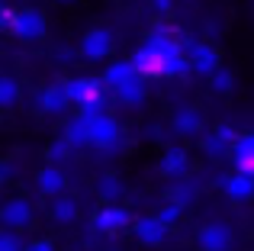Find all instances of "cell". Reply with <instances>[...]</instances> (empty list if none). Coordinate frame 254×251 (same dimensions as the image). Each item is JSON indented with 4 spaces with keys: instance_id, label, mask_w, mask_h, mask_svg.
I'll return each mask as SVG.
<instances>
[{
    "instance_id": "cell-1",
    "label": "cell",
    "mask_w": 254,
    "mask_h": 251,
    "mask_svg": "<svg viewBox=\"0 0 254 251\" xmlns=\"http://www.w3.org/2000/svg\"><path fill=\"white\" fill-rule=\"evenodd\" d=\"M132 68L142 81H151V77H184L190 71L187 64V49L171 36V29L164 26H155V29L145 36V42L132 52Z\"/></svg>"
},
{
    "instance_id": "cell-2",
    "label": "cell",
    "mask_w": 254,
    "mask_h": 251,
    "mask_svg": "<svg viewBox=\"0 0 254 251\" xmlns=\"http://www.w3.org/2000/svg\"><path fill=\"white\" fill-rule=\"evenodd\" d=\"M64 94H68L71 107H77L81 116H100L106 113V87L100 84V77H68Z\"/></svg>"
},
{
    "instance_id": "cell-3",
    "label": "cell",
    "mask_w": 254,
    "mask_h": 251,
    "mask_svg": "<svg viewBox=\"0 0 254 251\" xmlns=\"http://www.w3.org/2000/svg\"><path fill=\"white\" fill-rule=\"evenodd\" d=\"M3 29L10 32L16 42L23 45H36L45 39V32H49V19H45L42 10H36V6H23V10L10 13L3 23Z\"/></svg>"
},
{
    "instance_id": "cell-4",
    "label": "cell",
    "mask_w": 254,
    "mask_h": 251,
    "mask_svg": "<svg viewBox=\"0 0 254 251\" xmlns=\"http://www.w3.org/2000/svg\"><path fill=\"white\" fill-rule=\"evenodd\" d=\"M123 142V129H119L113 113H100V116H87V148L97 151H116Z\"/></svg>"
},
{
    "instance_id": "cell-5",
    "label": "cell",
    "mask_w": 254,
    "mask_h": 251,
    "mask_svg": "<svg viewBox=\"0 0 254 251\" xmlns=\"http://www.w3.org/2000/svg\"><path fill=\"white\" fill-rule=\"evenodd\" d=\"M187 64H190L193 74L199 77H212L219 68H222V52L212 42H187Z\"/></svg>"
},
{
    "instance_id": "cell-6",
    "label": "cell",
    "mask_w": 254,
    "mask_h": 251,
    "mask_svg": "<svg viewBox=\"0 0 254 251\" xmlns=\"http://www.w3.org/2000/svg\"><path fill=\"white\" fill-rule=\"evenodd\" d=\"M132 219H135V216H132L126 206H119V203H110V206H100L97 213H93L90 229H93V232H100V235H116V232H126V229H132Z\"/></svg>"
},
{
    "instance_id": "cell-7",
    "label": "cell",
    "mask_w": 254,
    "mask_h": 251,
    "mask_svg": "<svg viewBox=\"0 0 254 251\" xmlns=\"http://www.w3.org/2000/svg\"><path fill=\"white\" fill-rule=\"evenodd\" d=\"M116 49V39L106 26H90V29L81 36V55L84 62H103V58L113 55Z\"/></svg>"
},
{
    "instance_id": "cell-8",
    "label": "cell",
    "mask_w": 254,
    "mask_h": 251,
    "mask_svg": "<svg viewBox=\"0 0 254 251\" xmlns=\"http://www.w3.org/2000/svg\"><path fill=\"white\" fill-rule=\"evenodd\" d=\"M193 245H196V251H232L235 232H232L225 222H206V226L196 229Z\"/></svg>"
},
{
    "instance_id": "cell-9",
    "label": "cell",
    "mask_w": 254,
    "mask_h": 251,
    "mask_svg": "<svg viewBox=\"0 0 254 251\" xmlns=\"http://www.w3.org/2000/svg\"><path fill=\"white\" fill-rule=\"evenodd\" d=\"M32 219H36V209H32V203L26 200V196H10V200L0 206V222H3V229H10V232H19V229L32 226Z\"/></svg>"
},
{
    "instance_id": "cell-10",
    "label": "cell",
    "mask_w": 254,
    "mask_h": 251,
    "mask_svg": "<svg viewBox=\"0 0 254 251\" xmlns=\"http://www.w3.org/2000/svg\"><path fill=\"white\" fill-rule=\"evenodd\" d=\"M132 235H135V242L145 245V248H161L164 239H168V229L151 213V216H135V219H132Z\"/></svg>"
},
{
    "instance_id": "cell-11",
    "label": "cell",
    "mask_w": 254,
    "mask_h": 251,
    "mask_svg": "<svg viewBox=\"0 0 254 251\" xmlns=\"http://www.w3.org/2000/svg\"><path fill=\"white\" fill-rule=\"evenodd\" d=\"M36 190L45 196V200H55V196L68 193V174H64L58 164H45V168H39V174H36Z\"/></svg>"
},
{
    "instance_id": "cell-12",
    "label": "cell",
    "mask_w": 254,
    "mask_h": 251,
    "mask_svg": "<svg viewBox=\"0 0 254 251\" xmlns=\"http://www.w3.org/2000/svg\"><path fill=\"white\" fill-rule=\"evenodd\" d=\"M229 161H232V171L254 177V132L235 135V142L229 148Z\"/></svg>"
},
{
    "instance_id": "cell-13",
    "label": "cell",
    "mask_w": 254,
    "mask_h": 251,
    "mask_svg": "<svg viewBox=\"0 0 254 251\" xmlns=\"http://www.w3.org/2000/svg\"><path fill=\"white\" fill-rule=\"evenodd\" d=\"M219 190H222L232 203H248L251 196H254V177L232 171V174H222V177H219Z\"/></svg>"
},
{
    "instance_id": "cell-14",
    "label": "cell",
    "mask_w": 254,
    "mask_h": 251,
    "mask_svg": "<svg viewBox=\"0 0 254 251\" xmlns=\"http://www.w3.org/2000/svg\"><path fill=\"white\" fill-rule=\"evenodd\" d=\"M39 110H42L45 116H64L71 110V100H68V94H64L62 81L42 87V94H39Z\"/></svg>"
},
{
    "instance_id": "cell-15",
    "label": "cell",
    "mask_w": 254,
    "mask_h": 251,
    "mask_svg": "<svg viewBox=\"0 0 254 251\" xmlns=\"http://www.w3.org/2000/svg\"><path fill=\"white\" fill-rule=\"evenodd\" d=\"M77 216H81V203H77V196L62 193V196H55V200H49V219L55 222V226H74Z\"/></svg>"
},
{
    "instance_id": "cell-16",
    "label": "cell",
    "mask_w": 254,
    "mask_h": 251,
    "mask_svg": "<svg viewBox=\"0 0 254 251\" xmlns=\"http://www.w3.org/2000/svg\"><path fill=\"white\" fill-rule=\"evenodd\" d=\"M235 135L238 132L232 129V126H216V129L209 132V135H203V155H209V158H229V148H232V142H235Z\"/></svg>"
},
{
    "instance_id": "cell-17",
    "label": "cell",
    "mask_w": 254,
    "mask_h": 251,
    "mask_svg": "<svg viewBox=\"0 0 254 251\" xmlns=\"http://www.w3.org/2000/svg\"><path fill=\"white\" fill-rule=\"evenodd\" d=\"M158 168H161V174L168 177V181H184V177L190 174V155H187L184 148H177V145H171V148H164Z\"/></svg>"
},
{
    "instance_id": "cell-18",
    "label": "cell",
    "mask_w": 254,
    "mask_h": 251,
    "mask_svg": "<svg viewBox=\"0 0 254 251\" xmlns=\"http://www.w3.org/2000/svg\"><path fill=\"white\" fill-rule=\"evenodd\" d=\"M135 68H132V62H110L106 64V71H103V77H100V84H103L106 90H110V94H116L119 87H123V84H129V81H135Z\"/></svg>"
},
{
    "instance_id": "cell-19",
    "label": "cell",
    "mask_w": 254,
    "mask_h": 251,
    "mask_svg": "<svg viewBox=\"0 0 254 251\" xmlns=\"http://www.w3.org/2000/svg\"><path fill=\"white\" fill-rule=\"evenodd\" d=\"M93 190H97L100 203L103 206H110V203H119V196H123V177L116 174V171H103V174L97 177V184H93Z\"/></svg>"
},
{
    "instance_id": "cell-20",
    "label": "cell",
    "mask_w": 254,
    "mask_h": 251,
    "mask_svg": "<svg viewBox=\"0 0 254 251\" xmlns=\"http://www.w3.org/2000/svg\"><path fill=\"white\" fill-rule=\"evenodd\" d=\"M171 126H174L177 135H199V132H203V113H199L196 107H180L177 113H174Z\"/></svg>"
},
{
    "instance_id": "cell-21",
    "label": "cell",
    "mask_w": 254,
    "mask_h": 251,
    "mask_svg": "<svg viewBox=\"0 0 254 251\" xmlns=\"http://www.w3.org/2000/svg\"><path fill=\"white\" fill-rule=\"evenodd\" d=\"M113 97H116V100L123 103V107H142L145 97H148V84H145L142 77H135V81L123 84V87H119Z\"/></svg>"
},
{
    "instance_id": "cell-22",
    "label": "cell",
    "mask_w": 254,
    "mask_h": 251,
    "mask_svg": "<svg viewBox=\"0 0 254 251\" xmlns=\"http://www.w3.org/2000/svg\"><path fill=\"white\" fill-rule=\"evenodd\" d=\"M64 142L71 145L74 151H81V148H87V116H81V113H74L68 123H64Z\"/></svg>"
},
{
    "instance_id": "cell-23",
    "label": "cell",
    "mask_w": 254,
    "mask_h": 251,
    "mask_svg": "<svg viewBox=\"0 0 254 251\" xmlns=\"http://www.w3.org/2000/svg\"><path fill=\"white\" fill-rule=\"evenodd\" d=\"M19 103V81L13 74H0V110H10Z\"/></svg>"
},
{
    "instance_id": "cell-24",
    "label": "cell",
    "mask_w": 254,
    "mask_h": 251,
    "mask_svg": "<svg viewBox=\"0 0 254 251\" xmlns=\"http://www.w3.org/2000/svg\"><path fill=\"white\" fill-rule=\"evenodd\" d=\"M196 196V187H193L190 181H174V187L168 190V203H177V206H187V203Z\"/></svg>"
},
{
    "instance_id": "cell-25",
    "label": "cell",
    "mask_w": 254,
    "mask_h": 251,
    "mask_svg": "<svg viewBox=\"0 0 254 251\" xmlns=\"http://www.w3.org/2000/svg\"><path fill=\"white\" fill-rule=\"evenodd\" d=\"M71 158H74V148H71L62 135H58L55 142L49 145V151H45V161H49V164H58V168H62V161H71Z\"/></svg>"
},
{
    "instance_id": "cell-26",
    "label": "cell",
    "mask_w": 254,
    "mask_h": 251,
    "mask_svg": "<svg viewBox=\"0 0 254 251\" xmlns=\"http://www.w3.org/2000/svg\"><path fill=\"white\" fill-rule=\"evenodd\" d=\"M209 87H212V94H219V97H229L232 90H235V74H232L229 68H219L216 74L209 77Z\"/></svg>"
},
{
    "instance_id": "cell-27",
    "label": "cell",
    "mask_w": 254,
    "mask_h": 251,
    "mask_svg": "<svg viewBox=\"0 0 254 251\" xmlns=\"http://www.w3.org/2000/svg\"><path fill=\"white\" fill-rule=\"evenodd\" d=\"M180 216H184V206H177V203H164V206L155 213V219L161 222L164 229H168V226H174V222L180 219Z\"/></svg>"
},
{
    "instance_id": "cell-28",
    "label": "cell",
    "mask_w": 254,
    "mask_h": 251,
    "mask_svg": "<svg viewBox=\"0 0 254 251\" xmlns=\"http://www.w3.org/2000/svg\"><path fill=\"white\" fill-rule=\"evenodd\" d=\"M0 251H23V239L10 229H0Z\"/></svg>"
},
{
    "instance_id": "cell-29",
    "label": "cell",
    "mask_w": 254,
    "mask_h": 251,
    "mask_svg": "<svg viewBox=\"0 0 254 251\" xmlns=\"http://www.w3.org/2000/svg\"><path fill=\"white\" fill-rule=\"evenodd\" d=\"M23 251H55V245H52L49 239H32L29 245H26Z\"/></svg>"
},
{
    "instance_id": "cell-30",
    "label": "cell",
    "mask_w": 254,
    "mask_h": 251,
    "mask_svg": "<svg viewBox=\"0 0 254 251\" xmlns=\"http://www.w3.org/2000/svg\"><path fill=\"white\" fill-rule=\"evenodd\" d=\"M151 10L161 13V16H168V13L174 10V0H151Z\"/></svg>"
},
{
    "instance_id": "cell-31",
    "label": "cell",
    "mask_w": 254,
    "mask_h": 251,
    "mask_svg": "<svg viewBox=\"0 0 254 251\" xmlns=\"http://www.w3.org/2000/svg\"><path fill=\"white\" fill-rule=\"evenodd\" d=\"M6 16H10V10H6V3H3V0H0V26L6 23Z\"/></svg>"
},
{
    "instance_id": "cell-32",
    "label": "cell",
    "mask_w": 254,
    "mask_h": 251,
    "mask_svg": "<svg viewBox=\"0 0 254 251\" xmlns=\"http://www.w3.org/2000/svg\"><path fill=\"white\" fill-rule=\"evenodd\" d=\"M10 174V164H3V168H0V184H3V177Z\"/></svg>"
},
{
    "instance_id": "cell-33",
    "label": "cell",
    "mask_w": 254,
    "mask_h": 251,
    "mask_svg": "<svg viewBox=\"0 0 254 251\" xmlns=\"http://www.w3.org/2000/svg\"><path fill=\"white\" fill-rule=\"evenodd\" d=\"M62 3H74V0H62Z\"/></svg>"
},
{
    "instance_id": "cell-34",
    "label": "cell",
    "mask_w": 254,
    "mask_h": 251,
    "mask_svg": "<svg viewBox=\"0 0 254 251\" xmlns=\"http://www.w3.org/2000/svg\"><path fill=\"white\" fill-rule=\"evenodd\" d=\"M110 251H116V248H110Z\"/></svg>"
}]
</instances>
